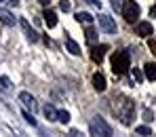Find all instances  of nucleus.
Returning <instances> with one entry per match:
<instances>
[{"instance_id":"f8f14e48","label":"nucleus","mask_w":156,"mask_h":137,"mask_svg":"<svg viewBox=\"0 0 156 137\" xmlns=\"http://www.w3.org/2000/svg\"><path fill=\"white\" fill-rule=\"evenodd\" d=\"M76 21H78V23H87V26H91V23H93V15L87 13V11H78V13H76Z\"/></svg>"},{"instance_id":"aec40b11","label":"nucleus","mask_w":156,"mask_h":137,"mask_svg":"<svg viewBox=\"0 0 156 137\" xmlns=\"http://www.w3.org/2000/svg\"><path fill=\"white\" fill-rule=\"evenodd\" d=\"M95 38H97V32H95L93 27H87V40H91V42H93Z\"/></svg>"},{"instance_id":"5701e85b","label":"nucleus","mask_w":156,"mask_h":137,"mask_svg":"<svg viewBox=\"0 0 156 137\" xmlns=\"http://www.w3.org/2000/svg\"><path fill=\"white\" fill-rule=\"evenodd\" d=\"M112 6H114V11H122L125 2H122V0H112Z\"/></svg>"},{"instance_id":"6ab92c4d","label":"nucleus","mask_w":156,"mask_h":137,"mask_svg":"<svg viewBox=\"0 0 156 137\" xmlns=\"http://www.w3.org/2000/svg\"><path fill=\"white\" fill-rule=\"evenodd\" d=\"M23 118H26V120L30 122V125H32V127H36V118H34V114H32L30 110H26V112H23Z\"/></svg>"},{"instance_id":"f3484780","label":"nucleus","mask_w":156,"mask_h":137,"mask_svg":"<svg viewBox=\"0 0 156 137\" xmlns=\"http://www.w3.org/2000/svg\"><path fill=\"white\" fill-rule=\"evenodd\" d=\"M131 78H133L135 82H141L144 78H146V76H144V72H141V70H137V68H133V72H131Z\"/></svg>"},{"instance_id":"c756f323","label":"nucleus","mask_w":156,"mask_h":137,"mask_svg":"<svg viewBox=\"0 0 156 137\" xmlns=\"http://www.w3.org/2000/svg\"><path fill=\"white\" fill-rule=\"evenodd\" d=\"M0 2H4V0H0Z\"/></svg>"},{"instance_id":"dca6fc26","label":"nucleus","mask_w":156,"mask_h":137,"mask_svg":"<svg viewBox=\"0 0 156 137\" xmlns=\"http://www.w3.org/2000/svg\"><path fill=\"white\" fill-rule=\"evenodd\" d=\"M44 116H47L49 120H57V110L47 104V106H44Z\"/></svg>"},{"instance_id":"4be33fe9","label":"nucleus","mask_w":156,"mask_h":137,"mask_svg":"<svg viewBox=\"0 0 156 137\" xmlns=\"http://www.w3.org/2000/svg\"><path fill=\"white\" fill-rule=\"evenodd\" d=\"M59 9H61V11H66V13H68V11H70V9H72V4H70V0H61V2H59Z\"/></svg>"},{"instance_id":"9b49d317","label":"nucleus","mask_w":156,"mask_h":137,"mask_svg":"<svg viewBox=\"0 0 156 137\" xmlns=\"http://www.w3.org/2000/svg\"><path fill=\"white\" fill-rule=\"evenodd\" d=\"M42 17H44V23H47V27H55V26H57V15H55V11L47 9Z\"/></svg>"},{"instance_id":"c85d7f7f","label":"nucleus","mask_w":156,"mask_h":137,"mask_svg":"<svg viewBox=\"0 0 156 137\" xmlns=\"http://www.w3.org/2000/svg\"><path fill=\"white\" fill-rule=\"evenodd\" d=\"M40 2H42V4H49V0H40Z\"/></svg>"},{"instance_id":"6e6552de","label":"nucleus","mask_w":156,"mask_h":137,"mask_svg":"<svg viewBox=\"0 0 156 137\" xmlns=\"http://www.w3.org/2000/svg\"><path fill=\"white\" fill-rule=\"evenodd\" d=\"M152 32H154V27L150 26V21H139V23L135 26V34L141 36V38H148Z\"/></svg>"},{"instance_id":"ddd939ff","label":"nucleus","mask_w":156,"mask_h":137,"mask_svg":"<svg viewBox=\"0 0 156 137\" xmlns=\"http://www.w3.org/2000/svg\"><path fill=\"white\" fill-rule=\"evenodd\" d=\"M0 21L4 23V26H15V17L9 13V11H4V9H0Z\"/></svg>"},{"instance_id":"f257e3e1","label":"nucleus","mask_w":156,"mask_h":137,"mask_svg":"<svg viewBox=\"0 0 156 137\" xmlns=\"http://www.w3.org/2000/svg\"><path fill=\"white\" fill-rule=\"evenodd\" d=\"M112 110L116 112V116L120 118L122 125H131L133 114H135V104L131 99H127V97H116L112 101Z\"/></svg>"},{"instance_id":"39448f33","label":"nucleus","mask_w":156,"mask_h":137,"mask_svg":"<svg viewBox=\"0 0 156 137\" xmlns=\"http://www.w3.org/2000/svg\"><path fill=\"white\" fill-rule=\"evenodd\" d=\"M99 27L105 34H116V21L110 15H99Z\"/></svg>"},{"instance_id":"2eb2a0df","label":"nucleus","mask_w":156,"mask_h":137,"mask_svg":"<svg viewBox=\"0 0 156 137\" xmlns=\"http://www.w3.org/2000/svg\"><path fill=\"white\" fill-rule=\"evenodd\" d=\"M66 47H68V51H70L72 55H80V53H82V51H80V47H78V42H76V40H72L70 36L66 38Z\"/></svg>"},{"instance_id":"cd10ccee","label":"nucleus","mask_w":156,"mask_h":137,"mask_svg":"<svg viewBox=\"0 0 156 137\" xmlns=\"http://www.w3.org/2000/svg\"><path fill=\"white\" fill-rule=\"evenodd\" d=\"M150 15H152V17H156V4L152 6V9H150Z\"/></svg>"},{"instance_id":"423d86ee","label":"nucleus","mask_w":156,"mask_h":137,"mask_svg":"<svg viewBox=\"0 0 156 137\" xmlns=\"http://www.w3.org/2000/svg\"><path fill=\"white\" fill-rule=\"evenodd\" d=\"M19 101L26 106V110H30L32 114L38 110V104H36V99H34V95H30L27 91H23V93H19Z\"/></svg>"},{"instance_id":"f03ea898","label":"nucleus","mask_w":156,"mask_h":137,"mask_svg":"<svg viewBox=\"0 0 156 137\" xmlns=\"http://www.w3.org/2000/svg\"><path fill=\"white\" fill-rule=\"evenodd\" d=\"M129 63H131L129 51H116V53L112 55V72L116 76H122L129 70Z\"/></svg>"},{"instance_id":"1a4fd4ad","label":"nucleus","mask_w":156,"mask_h":137,"mask_svg":"<svg viewBox=\"0 0 156 137\" xmlns=\"http://www.w3.org/2000/svg\"><path fill=\"white\" fill-rule=\"evenodd\" d=\"M93 86H95V91H99V93H104V91H105L108 84H105V76H104V74H99V72L93 74Z\"/></svg>"},{"instance_id":"4468645a","label":"nucleus","mask_w":156,"mask_h":137,"mask_svg":"<svg viewBox=\"0 0 156 137\" xmlns=\"http://www.w3.org/2000/svg\"><path fill=\"white\" fill-rule=\"evenodd\" d=\"M144 76L148 80H156V63H146L144 65Z\"/></svg>"},{"instance_id":"bb28decb","label":"nucleus","mask_w":156,"mask_h":137,"mask_svg":"<svg viewBox=\"0 0 156 137\" xmlns=\"http://www.w3.org/2000/svg\"><path fill=\"white\" fill-rule=\"evenodd\" d=\"M89 2H91V4H95L97 9H101V0H89Z\"/></svg>"},{"instance_id":"20e7f679","label":"nucleus","mask_w":156,"mask_h":137,"mask_svg":"<svg viewBox=\"0 0 156 137\" xmlns=\"http://www.w3.org/2000/svg\"><path fill=\"white\" fill-rule=\"evenodd\" d=\"M139 4L135 0H125V6H122V17L129 21V23H135L137 17H139Z\"/></svg>"},{"instance_id":"412c9836","label":"nucleus","mask_w":156,"mask_h":137,"mask_svg":"<svg viewBox=\"0 0 156 137\" xmlns=\"http://www.w3.org/2000/svg\"><path fill=\"white\" fill-rule=\"evenodd\" d=\"M135 131H137V135H150V127H144V125H141V127H137V129H135Z\"/></svg>"},{"instance_id":"b1692460","label":"nucleus","mask_w":156,"mask_h":137,"mask_svg":"<svg viewBox=\"0 0 156 137\" xmlns=\"http://www.w3.org/2000/svg\"><path fill=\"white\" fill-rule=\"evenodd\" d=\"M0 84H2V89H11V80H9V76H2V78H0Z\"/></svg>"},{"instance_id":"a211bd4d","label":"nucleus","mask_w":156,"mask_h":137,"mask_svg":"<svg viewBox=\"0 0 156 137\" xmlns=\"http://www.w3.org/2000/svg\"><path fill=\"white\" fill-rule=\"evenodd\" d=\"M57 120L66 125V122H70V114H68L66 110H59V112H57Z\"/></svg>"},{"instance_id":"9d476101","label":"nucleus","mask_w":156,"mask_h":137,"mask_svg":"<svg viewBox=\"0 0 156 137\" xmlns=\"http://www.w3.org/2000/svg\"><path fill=\"white\" fill-rule=\"evenodd\" d=\"M19 23H21V27H23V32H26L27 40H32V42H36V40H38V38H40V36H38V34H36V32H34V30H32V27L27 26V21H26V19H21V21H19Z\"/></svg>"},{"instance_id":"393cba45","label":"nucleus","mask_w":156,"mask_h":137,"mask_svg":"<svg viewBox=\"0 0 156 137\" xmlns=\"http://www.w3.org/2000/svg\"><path fill=\"white\" fill-rule=\"evenodd\" d=\"M148 47H150V51L156 55V38H150V40H148Z\"/></svg>"},{"instance_id":"a878e982","label":"nucleus","mask_w":156,"mask_h":137,"mask_svg":"<svg viewBox=\"0 0 156 137\" xmlns=\"http://www.w3.org/2000/svg\"><path fill=\"white\" fill-rule=\"evenodd\" d=\"M144 120H146V122H150V120H152V112H150L148 108L144 110Z\"/></svg>"},{"instance_id":"7ed1b4c3","label":"nucleus","mask_w":156,"mask_h":137,"mask_svg":"<svg viewBox=\"0 0 156 137\" xmlns=\"http://www.w3.org/2000/svg\"><path fill=\"white\" fill-rule=\"evenodd\" d=\"M89 131H91V135H93V137H112V129H110V125L105 122L104 118H99V116H95V118L89 122Z\"/></svg>"},{"instance_id":"0eeeda50","label":"nucleus","mask_w":156,"mask_h":137,"mask_svg":"<svg viewBox=\"0 0 156 137\" xmlns=\"http://www.w3.org/2000/svg\"><path fill=\"white\" fill-rule=\"evenodd\" d=\"M105 51H108V44H95L93 49H91V59L95 61V63H101L105 57Z\"/></svg>"}]
</instances>
